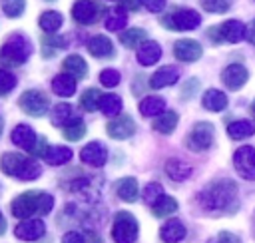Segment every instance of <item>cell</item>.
Instances as JSON below:
<instances>
[{
	"label": "cell",
	"mask_w": 255,
	"mask_h": 243,
	"mask_svg": "<svg viewBox=\"0 0 255 243\" xmlns=\"http://www.w3.org/2000/svg\"><path fill=\"white\" fill-rule=\"evenodd\" d=\"M201 104H203V108L209 110V112H221V110L227 108V96H225L221 90L211 88V90H207V92L203 94Z\"/></svg>",
	"instance_id": "obj_24"
},
{
	"label": "cell",
	"mask_w": 255,
	"mask_h": 243,
	"mask_svg": "<svg viewBox=\"0 0 255 243\" xmlns=\"http://www.w3.org/2000/svg\"><path fill=\"white\" fill-rule=\"evenodd\" d=\"M104 14H106L104 6L98 4L96 0H76L72 6V18L82 26L96 24Z\"/></svg>",
	"instance_id": "obj_7"
},
{
	"label": "cell",
	"mask_w": 255,
	"mask_h": 243,
	"mask_svg": "<svg viewBox=\"0 0 255 243\" xmlns=\"http://www.w3.org/2000/svg\"><path fill=\"white\" fill-rule=\"evenodd\" d=\"M217 30H219V40L221 42H231V44L241 42L245 38V32H247L245 24L239 22V20H227L221 26H217Z\"/></svg>",
	"instance_id": "obj_16"
},
{
	"label": "cell",
	"mask_w": 255,
	"mask_h": 243,
	"mask_svg": "<svg viewBox=\"0 0 255 243\" xmlns=\"http://www.w3.org/2000/svg\"><path fill=\"white\" fill-rule=\"evenodd\" d=\"M46 149H48V143H46V137H38V139H36V143H34V147L30 149V153H32L34 157H44V153H46Z\"/></svg>",
	"instance_id": "obj_46"
},
{
	"label": "cell",
	"mask_w": 255,
	"mask_h": 243,
	"mask_svg": "<svg viewBox=\"0 0 255 243\" xmlns=\"http://www.w3.org/2000/svg\"><path fill=\"white\" fill-rule=\"evenodd\" d=\"M62 68H64L66 74L74 76L76 80H84V78L88 76V64H86V60H84L82 56H78V54L68 56V58L62 62Z\"/></svg>",
	"instance_id": "obj_23"
},
{
	"label": "cell",
	"mask_w": 255,
	"mask_h": 243,
	"mask_svg": "<svg viewBox=\"0 0 255 243\" xmlns=\"http://www.w3.org/2000/svg\"><path fill=\"white\" fill-rule=\"evenodd\" d=\"M120 42L126 48H135L141 42H145V30L143 28H129V30H126V32L120 34Z\"/></svg>",
	"instance_id": "obj_37"
},
{
	"label": "cell",
	"mask_w": 255,
	"mask_h": 243,
	"mask_svg": "<svg viewBox=\"0 0 255 243\" xmlns=\"http://www.w3.org/2000/svg\"><path fill=\"white\" fill-rule=\"evenodd\" d=\"M62 243H86L84 235L78 233V231H68L64 237H62Z\"/></svg>",
	"instance_id": "obj_48"
},
{
	"label": "cell",
	"mask_w": 255,
	"mask_h": 243,
	"mask_svg": "<svg viewBox=\"0 0 255 243\" xmlns=\"http://www.w3.org/2000/svg\"><path fill=\"white\" fill-rule=\"evenodd\" d=\"M245 38L255 46V18L251 20V24L247 26V32H245Z\"/></svg>",
	"instance_id": "obj_51"
},
{
	"label": "cell",
	"mask_w": 255,
	"mask_h": 243,
	"mask_svg": "<svg viewBox=\"0 0 255 243\" xmlns=\"http://www.w3.org/2000/svg\"><path fill=\"white\" fill-rule=\"evenodd\" d=\"M201 6L211 14H223L231 8V0H201Z\"/></svg>",
	"instance_id": "obj_42"
},
{
	"label": "cell",
	"mask_w": 255,
	"mask_h": 243,
	"mask_svg": "<svg viewBox=\"0 0 255 243\" xmlns=\"http://www.w3.org/2000/svg\"><path fill=\"white\" fill-rule=\"evenodd\" d=\"M213 243H239V239H237L235 235L227 233V231H221V233L215 237V241H213Z\"/></svg>",
	"instance_id": "obj_49"
},
{
	"label": "cell",
	"mask_w": 255,
	"mask_h": 243,
	"mask_svg": "<svg viewBox=\"0 0 255 243\" xmlns=\"http://www.w3.org/2000/svg\"><path fill=\"white\" fill-rule=\"evenodd\" d=\"M141 6H145L149 12H161L165 8V0H141Z\"/></svg>",
	"instance_id": "obj_47"
},
{
	"label": "cell",
	"mask_w": 255,
	"mask_h": 243,
	"mask_svg": "<svg viewBox=\"0 0 255 243\" xmlns=\"http://www.w3.org/2000/svg\"><path fill=\"white\" fill-rule=\"evenodd\" d=\"M46 233V225L40 219H22L14 227V235L22 241H36Z\"/></svg>",
	"instance_id": "obj_12"
},
{
	"label": "cell",
	"mask_w": 255,
	"mask_h": 243,
	"mask_svg": "<svg viewBox=\"0 0 255 243\" xmlns=\"http://www.w3.org/2000/svg\"><path fill=\"white\" fill-rule=\"evenodd\" d=\"M100 100H102L100 90H98V88H90V90H86V92L82 94V98H80V108H82L84 112H96V110H100Z\"/></svg>",
	"instance_id": "obj_36"
},
{
	"label": "cell",
	"mask_w": 255,
	"mask_h": 243,
	"mask_svg": "<svg viewBox=\"0 0 255 243\" xmlns=\"http://www.w3.org/2000/svg\"><path fill=\"white\" fill-rule=\"evenodd\" d=\"M201 54H203V50H201L199 42H195L191 38H183L173 44V56L179 62H195L201 58Z\"/></svg>",
	"instance_id": "obj_13"
},
{
	"label": "cell",
	"mask_w": 255,
	"mask_h": 243,
	"mask_svg": "<svg viewBox=\"0 0 255 243\" xmlns=\"http://www.w3.org/2000/svg\"><path fill=\"white\" fill-rule=\"evenodd\" d=\"M197 201L209 213H231L237 209V183L231 179H215L201 189Z\"/></svg>",
	"instance_id": "obj_1"
},
{
	"label": "cell",
	"mask_w": 255,
	"mask_h": 243,
	"mask_svg": "<svg viewBox=\"0 0 255 243\" xmlns=\"http://www.w3.org/2000/svg\"><path fill=\"white\" fill-rule=\"evenodd\" d=\"M137 219L129 211H118L114 215V225H112V237L116 243H133L137 239Z\"/></svg>",
	"instance_id": "obj_4"
},
{
	"label": "cell",
	"mask_w": 255,
	"mask_h": 243,
	"mask_svg": "<svg viewBox=\"0 0 255 243\" xmlns=\"http://www.w3.org/2000/svg\"><path fill=\"white\" fill-rule=\"evenodd\" d=\"M54 207V197L50 193H40V199H38V213L40 215H46L50 213Z\"/></svg>",
	"instance_id": "obj_45"
},
{
	"label": "cell",
	"mask_w": 255,
	"mask_h": 243,
	"mask_svg": "<svg viewBox=\"0 0 255 243\" xmlns=\"http://www.w3.org/2000/svg\"><path fill=\"white\" fill-rule=\"evenodd\" d=\"M4 229H6V223H4V217H2V213H0V235L4 233Z\"/></svg>",
	"instance_id": "obj_52"
},
{
	"label": "cell",
	"mask_w": 255,
	"mask_h": 243,
	"mask_svg": "<svg viewBox=\"0 0 255 243\" xmlns=\"http://www.w3.org/2000/svg\"><path fill=\"white\" fill-rule=\"evenodd\" d=\"M88 52L94 56V58H112L114 56V44L108 36H94L88 40Z\"/></svg>",
	"instance_id": "obj_21"
},
{
	"label": "cell",
	"mask_w": 255,
	"mask_h": 243,
	"mask_svg": "<svg viewBox=\"0 0 255 243\" xmlns=\"http://www.w3.org/2000/svg\"><path fill=\"white\" fill-rule=\"evenodd\" d=\"M251 114H253V118H255V100H253V104H251Z\"/></svg>",
	"instance_id": "obj_53"
},
{
	"label": "cell",
	"mask_w": 255,
	"mask_h": 243,
	"mask_svg": "<svg viewBox=\"0 0 255 243\" xmlns=\"http://www.w3.org/2000/svg\"><path fill=\"white\" fill-rule=\"evenodd\" d=\"M120 80H122V76H120V72L114 70V68H106V70L100 72V82H102L106 88H116V86L120 84Z\"/></svg>",
	"instance_id": "obj_44"
},
{
	"label": "cell",
	"mask_w": 255,
	"mask_h": 243,
	"mask_svg": "<svg viewBox=\"0 0 255 243\" xmlns=\"http://www.w3.org/2000/svg\"><path fill=\"white\" fill-rule=\"evenodd\" d=\"M16 86V76L4 68H0V96H6Z\"/></svg>",
	"instance_id": "obj_43"
},
{
	"label": "cell",
	"mask_w": 255,
	"mask_h": 243,
	"mask_svg": "<svg viewBox=\"0 0 255 243\" xmlns=\"http://www.w3.org/2000/svg\"><path fill=\"white\" fill-rule=\"evenodd\" d=\"M0 169L10 175V177H16L20 181H32V179H38L40 173H42V167L36 159L32 157H26L22 153H14V151H6L2 153L0 157Z\"/></svg>",
	"instance_id": "obj_2"
},
{
	"label": "cell",
	"mask_w": 255,
	"mask_h": 243,
	"mask_svg": "<svg viewBox=\"0 0 255 243\" xmlns=\"http://www.w3.org/2000/svg\"><path fill=\"white\" fill-rule=\"evenodd\" d=\"M161 24L169 30H195L201 24V18L191 8H179L169 16L161 18Z\"/></svg>",
	"instance_id": "obj_8"
},
{
	"label": "cell",
	"mask_w": 255,
	"mask_h": 243,
	"mask_svg": "<svg viewBox=\"0 0 255 243\" xmlns=\"http://www.w3.org/2000/svg\"><path fill=\"white\" fill-rule=\"evenodd\" d=\"M18 106L22 108L24 114H28L32 118H42V116H46L50 102H48V96L44 92H40V90H26L20 96Z\"/></svg>",
	"instance_id": "obj_6"
},
{
	"label": "cell",
	"mask_w": 255,
	"mask_h": 243,
	"mask_svg": "<svg viewBox=\"0 0 255 243\" xmlns=\"http://www.w3.org/2000/svg\"><path fill=\"white\" fill-rule=\"evenodd\" d=\"M44 159L48 165H64L72 159V149L66 147V145H54V147H48L46 153H44Z\"/></svg>",
	"instance_id": "obj_30"
},
{
	"label": "cell",
	"mask_w": 255,
	"mask_h": 243,
	"mask_svg": "<svg viewBox=\"0 0 255 243\" xmlns=\"http://www.w3.org/2000/svg\"><path fill=\"white\" fill-rule=\"evenodd\" d=\"M72 118H74V108L70 104H58L52 110V123L58 127H64Z\"/></svg>",
	"instance_id": "obj_38"
},
{
	"label": "cell",
	"mask_w": 255,
	"mask_h": 243,
	"mask_svg": "<svg viewBox=\"0 0 255 243\" xmlns=\"http://www.w3.org/2000/svg\"><path fill=\"white\" fill-rule=\"evenodd\" d=\"M10 139H12L14 145H18V147L30 151V149L34 147V143H36L38 137H36V133H34V129H32L30 125H26V123H18V125L12 129Z\"/></svg>",
	"instance_id": "obj_19"
},
{
	"label": "cell",
	"mask_w": 255,
	"mask_h": 243,
	"mask_svg": "<svg viewBox=\"0 0 255 243\" xmlns=\"http://www.w3.org/2000/svg\"><path fill=\"white\" fill-rule=\"evenodd\" d=\"M161 195H163V189H161V185H159L157 181L147 183V185L143 187V193H141V197H143V201H145L147 205L155 203V201H157Z\"/></svg>",
	"instance_id": "obj_41"
},
{
	"label": "cell",
	"mask_w": 255,
	"mask_h": 243,
	"mask_svg": "<svg viewBox=\"0 0 255 243\" xmlns=\"http://www.w3.org/2000/svg\"><path fill=\"white\" fill-rule=\"evenodd\" d=\"M233 167L243 179L253 181L255 179V147L253 145H241L239 149H235Z\"/></svg>",
	"instance_id": "obj_9"
},
{
	"label": "cell",
	"mask_w": 255,
	"mask_h": 243,
	"mask_svg": "<svg viewBox=\"0 0 255 243\" xmlns=\"http://www.w3.org/2000/svg\"><path fill=\"white\" fill-rule=\"evenodd\" d=\"M32 54V44L22 34H12L0 46V64L2 66H22Z\"/></svg>",
	"instance_id": "obj_3"
},
{
	"label": "cell",
	"mask_w": 255,
	"mask_h": 243,
	"mask_svg": "<svg viewBox=\"0 0 255 243\" xmlns=\"http://www.w3.org/2000/svg\"><path fill=\"white\" fill-rule=\"evenodd\" d=\"M165 173L173 181H183V179H187L191 175V165L185 163V161H181V159H177V157H173V159H167Z\"/></svg>",
	"instance_id": "obj_26"
},
{
	"label": "cell",
	"mask_w": 255,
	"mask_h": 243,
	"mask_svg": "<svg viewBox=\"0 0 255 243\" xmlns=\"http://www.w3.org/2000/svg\"><path fill=\"white\" fill-rule=\"evenodd\" d=\"M120 110H122V98H120V96H116V94H106V96H102V100H100V112H102L104 116L114 118V116L120 114Z\"/></svg>",
	"instance_id": "obj_35"
},
{
	"label": "cell",
	"mask_w": 255,
	"mask_h": 243,
	"mask_svg": "<svg viewBox=\"0 0 255 243\" xmlns=\"http://www.w3.org/2000/svg\"><path fill=\"white\" fill-rule=\"evenodd\" d=\"M177 114L175 112H161L159 116H155V120H153V129L157 131V133H171L173 129H175V125H177Z\"/></svg>",
	"instance_id": "obj_31"
},
{
	"label": "cell",
	"mask_w": 255,
	"mask_h": 243,
	"mask_svg": "<svg viewBox=\"0 0 255 243\" xmlns=\"http://www.w3.org/2000/svg\"><path fill=\"white\" fill-rule=\"evenodd\" d=\"M2 125H4V122H2V118H0V133H2Z\"/></svg>",
	"instance_id": "obj_54"
},
{
	"label": "cell",
	"mask_w": 255,
	"mask_h": 243,
	"mask_svg": "<svg viewBox=\"0 0 255 243\" xmlns=\"http://www.w3.org/2000/svg\"><path fill=\"white\" fill-rule=\"evenodd\" d=\"M104 24L110 32H120L126 28L128 24V16H126V8H112L106 12L104 16Z\"/></svg>",
	"instance_id": "obj_29"
},
{
	"label": "cell",
	"mask_w": 255,
	"mask_h": 243,
	"mask_svg": "<svg viewBox=\"0 0 255 243\" xmlns=\"http://www.w3.org/2000/svg\"><path fill=\"white\" fill-rule=\"evenodd\" d=\"M52 90L62 96V98H70L74 92H76V78L70 76V74H58L54 80H52Z\"/></svg>",
	"instance_id": "obj_27"
},
{
	"label": "cell",
	"mask_w": 255,
	"mask_h": 243,
	"mask_svg": "<svg viewBox=\"0 0 255 243\" xmlns=\"http://www.w3.org/2000/svg\"><path fill=\"white\" fill-rule=\"evenodd\" d=\"M185 235H187V229L179 219H169L159 229V237L165 243H179L181 239H185Z\"/></svg>",
	"instance_id": "obj_18"
},
{
	"label": "cell",
	"mask_w": 255,
	"mask_h": 243,
	"mask_svg": "<svg viewBox=\"0 0 255 243\" xmlns=\"http://www.w3.org/2000/svg\"><path fill=\"white\" fill-rule=\"evenodd\" d=\"M151 207V213L155 215V217H167V215H171V213H175L177 211V201L171 197V195H161L155 203H151L149 205Z\"/></svg>",
	"instance_id": "obj_33"
},
{
	"label": "cell",
	"mask_w": 255,
	"mask_h": 243,
	"mask_svg": "<svg viewBox=\"0 0 255 243\" xmlns=\"http://www.w3.org/2000/svg\"><path fill=\"white\" fill-rule=\"evenodd\" d=\"M38 199H40V191H26L14 197L10 203L12 215L18 219H28L32 213H38Z\"/></svg>",
	"instance_id": "obj_10"
},
{
	"label": "cell",
	"mask_w": 255,
	"mask_h": 243,
	"mask_svg": "<svg viewBox=\"0 0 255 243\" xmlns=\"http://www.w3.org/2000/svg\"><path fill=\"white\" fill-rule=\"evenodd\" d=\"M24 8H26V0H2V10L8 18L22 16Z\"/></svg>",
	"instance_id": "obj_40"
},
{
	"label": "cell",
	"mask_w": 255,
	"mask_h": 243,
	"mask_svg": "<svg viewBox=\"0 0 255 243\" xmlns=\"http://www.w3.org/2000/svg\"><path fill=\"white\" fill-rule=\"evenodd\" d=\"M62 133H64V137H66L68 141H78V139H82V137L86 135V123H84V120H82V118H72V120L64 125Z\"/></svg>",
	"instance_id": "obj_34"
},
{
	"label": "cell",
	"mask_w": 255,
	"mask_h": 243,
	"mask_svg": "<svg viewBox=\"0 0 255 243\" xmlns=\"http://www.w3.org/2000/svg\"><path fill=\"white\" fill-rule=\"evenodd\" d=\"M213 137H215L213 123H209V122H199V123H195V125L191 127V131L187 133L185 145H187L191 151H205V149L211 147Z\"/></svg>",
	"instance_id": "obj_5"
},
{
	"label": "cell",
	"mask_w": 255,
	"mask_h": 243,
	"mask_svg": "<svg viewBox=\"0 0 255 243\" xmlns=\"http://www.w3.org/2000/svg\"><path fill=\"white\" fill-rule=\"evenodd\" d=\"M120 6L126 10H137L141 6V0H120Z\"/></svg>",
	"instance_id": "obj_50"
},
{
	"label": "cell",
	"mask_w": 255,
	"mask_h": 243,
	"mask_svg": "<svg viewBox=\"0 0 255 243\" xmlns=\"http://www.w3.org/2000/svg\"><path fill=\"white\" fill-rule=\"evenodd\" d=\"M116 193L120 199L128 201V203H133L137 197H139V185H137V179L135 177H124L120 181H116Z\"/></svg>",
	"instance_id": "obj_22"
},
{
	"label": "cell",
	"mask_w": 255,
	"mask_h": 243,
	"mask_svg": "<svg viewBox=\"0 0 255 243\" xmlns=\"http://www.w3.org/2000/svg\"><path fill=\"white\" fill-rule=\"evenodd\" d=\"M255 133V123L249 122V120H237V122H231L227 125V135L231 139H245V137H251Z\"/></svg>",
	"instance_id": "obj_28"
},
{
	"label": "cell",
	"mask_w": 255,
	"mask_h": 243,
	"mask_svg": "<svg viewBox=\"0 0 255 243\" xmlns=\"http://www.w3.org/2000/svg\"><path fill=\"white\" fill-rule=\"evenodd\" d=\"M179 80V70L175 66H161L159 70L153 72V76L149 78V86L153 90H161L167 86H173Z\"/></svg>",
	"instance_id": "obj_17"
},
{
	"label": "cell",
	"mask_w": 255,
	"mask_h": 243,
	"mask_svg": "<svg viewBox=\"0 0 255 243\" xmlns=\"http://www.w3.org/2000/svg\"><path fill=\"white\" fill-rule=\"evenodd\" d=\"M161 112H165V100L159 96H147L139 102V114L143 118H155Z\"/></svg>",
	"instance_id": "obj_25"
},
{
	"label": "cell",
	"mask_w": 255,
	"mask_h": 243,
	"mask_svg": "<svg viewBox=\"0 0 255 243\" xmlns=\"http://www.w3.org/2000/svg\"><path fill=\"white\" fill-rule=\"evenodd\" d=\"M80 157H82L84 163H88L92 167H102L108 161V149L100 141H90L88 145L82 147Z\"/></svg>",
	"instance_id": "obj_15"
},
{
	"label": "cell",
	"mask_w": 255,
	"mask_h": 243,
	"mask_svg": "<svg viewBox=\"0 0 255 243\" xmlns=\"http://www.w3.org/2000/svg\"><path fill=\"white\" fill-rule=\"evenodd\" d=\"M161 58V48L153 40H145L137 46V62L141 66H153Z\"/></svg>",
	"instance_id": "obj_20"
},
{
	"label": "cell",
	"mask_w": 255,
	"mask_h": 243,
	"mask_svg": "<svg viewBox=\"0 0 255 243\" xmlns=\"http://www.w3.org/2000/svg\"><path fill=\"white\" fill-rule=\"evenodd\" d=\"M42 46H44V56H50L52 52H56V50L66 46V38H62L58 34H46L42 38Z\"/></svg>",
	"instance_id": "obj_39"
},
{
	"label": "cell",
	"mask_w": 255,
	"mask_h": 243,
	"mask_svg": "<svg viewBox=\"0 0 255 243\" xmlns=\"http://www.w3.org/2000/svg\"><path fill=\"white\" fill-rule=\"evenodd\" d=\"M106 131L114 139H128L135 133V122L129 116H114V120L108 122Z\"/></svg>",
	"instance_id": "obj_11"
},
{
	"label": "cell",
	"mask_w": 255,
	"mask_h": 243,
	"mask_svg": "<svg viewBox=\"0 0 255 243\" xmlns=\"http://www.w3.org/2000/svg\"><path fill=\"white\" fill-rule=\"evenodd\" d=\"M62 22H64V18H62V14L56 12V10H46V12H42L40 18H38V24H40V28H42L46 34H54V32L62 26Z\"/></svg>",
	"instance_id": "obj_32"
},
{
	"label": "cell",
	"mask_w": 255,
	"mask_h": 243,
	"mask_svg": "<svg viewBox=\"0 0 255 243\" xmlns=\"http://www.w3.org/2000/svg\"><path fill=\"white\" fill-rule=\"evenodd\" d=\"M249 78V72L243 64H229L223 72H221V82L229 88V90H239L245 86Z\"/></svg>",
	"instance_id": "obj_14"
}]
</instances>
